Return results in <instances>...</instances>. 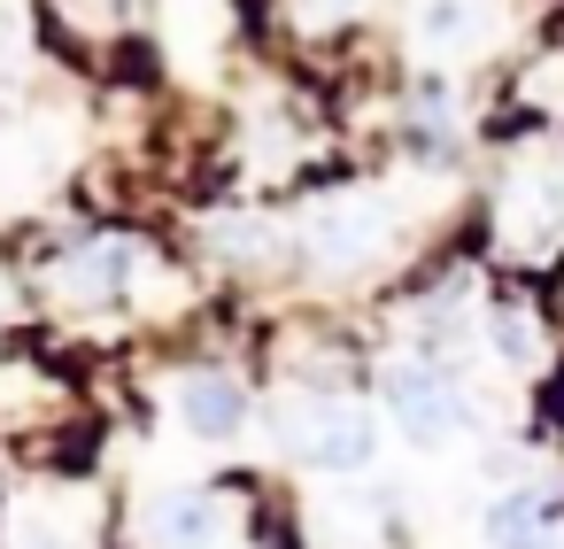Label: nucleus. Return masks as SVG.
Returning <instances> with one entry per match:
<instances>
[{"mask_svg": "<svg viewBox=\"0 0 564 549\" xmlns=\"http://www.w3.org/2000/svg\"><path fill=\"white\" fill-rule=\"evenodd\" d=\"M479 534H487V549H556V518H549V503L541 495H495L487 503V518H479Z\"/></svg>", "mask_w": 564, "mask_h": 549, "instance_id": "nucleus-9", "label": "nucleus"}, {"mask_svg": "<svg viewBox=\"0 0 564 549\" xmlns=\"http://www.w3.org/2000/svg\"><path fill=\"white\" fill-rule=\"evenodd\" d=\"M70 17H86V24H101V32H117V24H132V9L140 0H63Z\"/></svg>", "mask_w": 564, "mask_h": 549, "instance_id": "nucleus-15", "label": "nucleus"}, {"mask_svg": "<svg viewBox=\"0 0 564 549\" xmlns=\"http://www.w3.org/2000/svg\"><path fill=\"white\" fill-rule=\"evenodd\" d=\"M140 541L148 549H217L225 541V503L209 487H163L140 510Z\"/></svg>", "mask_w": 564, "mask_h": 549, "instance_id": "nucleus-7", "label": "nucleus"}, {"mask_svg": "<svg viewBox=\"0 0 564 549\" xmlns=\"http://www.w3.org/2000/svg\"><path fill=\"white\" fill-rule=\"evenodd\" d=\"M24 47H32V32H24V9H17V0H0V78H17Z\"/></svg>", "mask_w": 564, "mask_h": 549, "instance_id": "nucleus-13", "label": "nucleus"}, {"mask_svg": "<svg viewBox=\"0 0 564 549\" xmlns=\"http://www.w3.org/2000/svg\"><path fill=\"white\" fill-rule=\"evenodd\" d=\"M364 9V0H294V24L302 32H333V24H348Z\"/></svg>", "mask_w": 564, "mask_h": 549, "instance_id": "nucleus-14", "label": "nucleus"}, {"mask_svg": "<svg viewBox=\"0 0 564 549\" xmlns=\"http://www.w3.org/2000/svg\"><path fill=\"white\" fill-rule=\"evenodd\" d=\"M495 32H502L495 0H417L410 9V47L425 63H471L495 47Z\"/></svg>", "mask_w": 564, "mask_h": 549, "instance_id": "nucleus-6", "label": "nucleus"}, {"mask_svg": "<svg viewBox=\"0 0 564 549\" xmlns=\"http://www.w3.org/2000/svg\"><path fill=\"white\" fill-rule=\"evenodd\" d=\"M9 549H86V534L63 526V518H32V510H17V518H9Z\"/></svg>", "mask_w": 564, "mask_h": 549, "instance_id": "nucleus-12", "label": "nucleus"}, {"mask_svg": "<svg viewBox=\"0 0 564 549\" xmlns=\"http://www.w3.org/2000/svg\"><path fill=\"white\" fill-rule=\"evenodd\" d=\"M17 317H24V279L0 263V325H17Z\"/></svg>", "mask_w": 564, "mask_h": 549, "instance_id": "nucleus-16", "label": "nucleus"}, {"mask_svg": "<svg viewBox=\"0 0 564 549\" xmlns=\"http://www.w3.org/2000/svg\"><path fill=\"white\" fill-rule=\"evenodd\" d=\"M495 233L510 256H549L564 240V155H518L495 194Z\"/></svg>", "mask_w": 564, "mask_h": 549, "instance_id": "nucleus-5", "label": "nucleus"}, {"mask_svg": "<svg viewBox=\"0 0 564 549\" xmlns=\"http://www.w3.org/2000/svg\"><path fill=\"white\" fill-rule=\"evenodd\" d=\"M302 256L317 263V271H364V263H379L387 256V240H394V209L379 202V194H364V186H340V194H317L310 209H302Z\"/></svg>", "mask_w": 564, "mask_h": 549, "instance_id": "nucleus-3", "label": "nucleus"}, {"mask_svg": "<svg viewBox=\"0 0 564 549\" xmlns=\"http://www.w3.org/2000/svg\"><path fill=\"white\" fill-rule=\"evenodd\" d=\"M518 101H525L533 117H564V47L533 55V71L518 78Z\"/></svg>", "mask_w": 564, "mask_h": 549, "instance_id": "nucleus-11", "label": "nucleus"}, {"mask_svg": "<svg viewBox=\"0 0 564 549\" xmlns=\"http://www.w3.org/2000/svg\"><path fill=\"white\" fill-rule=\"evenodd\" d=\"M171 410H178V426L194 433V441H232L240 426H248V387H240V372H186L178 387H171Z\"/></svg>", "mask_w": 564, "mask_h": 549, "instance_id": "nucleus-8", "label": "nucleus"}, {"mask_svg": "<svg viewBox=\"0 0 564 549\" xmlns=\"http://www.w3.org/2000/svg\"><path fill=\"white\" fill-rule=\"evenodd\" d=\"M155 279V256L132 240V233H94V240H70L55 263H47V294L70 302V310H117L132 294H148Z\"/></svg>", "mask_w": 564, "mask_h": 549, "instance_id": "nucleus-2", "label": "nucleus"}, {"mask_svg": "<svg viewBox=\"0 0 564 549\" xmlns=\"http://www.w3.org/2000/svg\"><path fill=\"white\" fill-rule=\"evenodd\" d=\"M271 426H279V449H286L294 464L333 472V480H348V472H364V464L379 456V426H371V410L348 402V395H325V387L286 395Z\"/></svg>", "mask_w": 564, "mask_h": 549, "instance_id": "nucleus-1", "label": "nucleus"}, {"mask_svg": "<svg viewBox=\"0 0 564 549\" xmlns=\"http://www.w3.org/2000/svg\"><path fill=\"white\" fill-rule=\"evenodd\" d=\"M479 333H487V348H495L502 364H533V356H541V325H533L525 302H495V310L479 317Z\"/></svg>", "mask_w": 564, "mask_h": 549, "instance_id": "nucleus-10", "label": "nucleus"}, {"mask_svg": "<svg viewBox=\"0 0 564 549\" xmlns=\"http://www.w3.org/2000/svg\"><path fill=\"white\" fill-rule=\"evenodd\" d=\"M379 395H387V418L402 426V441H417V449H448L471 426V402H464L456 372L433 364V356H394L379 372Z\"/></svg>", "mask_w": 564, "mask_h": 549, "instance_id": "nucleus-4", "label": "nucleus"}]
</instances>
